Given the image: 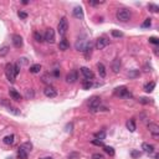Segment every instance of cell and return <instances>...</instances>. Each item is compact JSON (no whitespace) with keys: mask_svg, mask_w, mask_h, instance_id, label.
Here are the masks:
<instances>
[{"mask_svg":"<svg viewBox=\"0 0 159 159\" xmlns=\"http://www.w3.org/2000/svg\"><path fill=\"white\" fill-rule=\"evenodd\" d=\"M27 156H29V153L26 152V150H24L21 147H19V149H18V158L19 159H27Z\"/></svg>","mask_w":159,"mask_h":159,"instance_id":"22","label":"cell"},{"mask_svg":"<svg viewBox=\"0 0 159 159\" xmlns=\"http://www.w3.org/2000/svg\"><path fill=\"white\" fill-rule=\"evenodd\" d=\"M97 70H98V73H99V76H101L102 78L103 77H106V67H104V65L103 64H97Z\"/></svg>","mask_w":159,"mask_h":159,"instance_id":"21","label":"cell"},{"mask_svg":"<svg viewBox=\"0 0 159 159\" xmlns=\"http://www.w3.org/2000/svg\"><path fill=\"white\" fill-rule=\"evenodd\" d=\"M92 143L96 144V145H99V147H104V145H103V142H102V140H98V139H93V140H92Z\"/></svg>","mask_w":159,"mask_h":159,"instance_id":"42","label":"cell"},{"mask_svg":"<svg viewBox=\"0 0 159 159\" xmlns=\"http://www.w3.org/2000/svg\"><path fill=\"white\" fill-rule=\"evenodd\" d=\"M26 98L27 99H30V98H34V91L32 90H26Z\"/></svg>","mask_w":159,"mask_h":159,"instance_id":"34","label":"cell"},{"mask_svg":"<svg viewBox=\"0 0 159 159\" xmlns=\"http://www.w3.org/2000/svg\"><path fill=\"white\" fill-rule=\"evenodd\" d=\"M18 15H19V18H21V19H26L27 18V14H26V12H24V11H19Z\"/></svg>","mask_w":159,"mask_h":159,"instance_id":"43","label":"cell"},{"mask_svg":"<svg viewBox=\"0 0 159 159\" xmlns=\"http://www.w3.org/2000/svg\"><path fill=\"white\" fill-rule=\"evenodd\" d=\"M149 42H152V44H154V45H158V44H159V40H158V37L152 36V37H149Z\"/></svg>","mask_w":159,"mask_h":159,"instance_id":"37","label":"cell"},{"mask_svg":"<svg viewBox=\"0 0 159 159\" xmlns=\"http://www.w3.org/2000/svg\"><path fill=\"white\" fill-rule=\"evenodd\" d=\"M139 102L143 103V104H148L150 101H149V98H147V97H140L139 98Z\"/></svg>","mask_w":159,"mask_h":159,"instance_id":"41","label":"cell"},{"mask_svg":"<svg viewBox=\"0 0 159 159\" xmlns=\"http://www.w3.org/2000/svg\"><path fill=\"white\" fill-rule=\"evenodd\" d=\"M29 71H30L31 73H39L40 71H41V65H39V64H35V65H32Z\"/></svg>","mask_w":159,"mask_h":159,"instance_id":"24","label":"cell"},{"mask_svg":"<svg viewBox=\"0 0 159 159\" xmlns=\"http://www.w3.org/2000/svg\"><path fill=\"white\" fill-rule=\"evenodd\" d=\"M8 52H9V47L8 46H4V47L0 49V56H5Z\"/></svg>","mask_w":159,"mask_h":159,"instance_id":"33","label":"cell"},{"mask_svg":"<svg viewBox=\"0 0 159 159\" xmlns=\"http://www.w3.org/2000/svg\"><path fill=\"white\" fill-rule=\"evenodd\" d=\"M150 25H152V20H150V19H145V21L142 24V27H149Z\"/></svg>","mask_w":159,"mask_h":159,"instance_id":"35","label":"cell"},{"mask_svg":"<svg viewBox=\"0 0 159 159\" xmlns=\"http://www.w3.org/2000/svg\"><path fill=\"white\" fill-rule=\"evenodd\" d=\"M103 148H104V152H106L107 154H110L111 157H113V156H114V149L112 148V147H108V145H104Z\"/></svg>","mask_w":159,"mask_h":159,"instance_id":"28","label":"cell"},{"mask_svg":"<svg viewBox=\"0 0 159 159\" xmlns=\"http://www.w3.org/2000/svg\"><path fill=\"white\" fill-rule=\"evenodd\" d=\"M34 39L37 41V42H41V41H44V36L40 34V32H37V31H35L34 32Z\"/></svg>","mask_w":159,"mask_h":159,"instance_id":"30","label":"cell"},{"mask_svg":"<svg viewBox=\"0 0 159 159\" xmlns=\"http://www.w3.org/2000/svg\"><path fill=\"white\" fill-rule=\"evenodd\" d=\"M95 137H96V139H98V140H103L104 138H106V132H104V131H101V132L96 133Z\"/></svg>","mask_w":159,"mask_h":159,"instance_id":"27","label":"cell"},{"mask_svg":"<svg viewBox=\"0 0 159 159\" xmlns=\"http://www.w3.org/2000/svg\"><path fill=\"white\" fill-rule=\"evenodd\" d=\"M3 142L5 144L8 145H11V144H14V142H15V136L14 134H10V136H6V137H4V139Z\"/></svg>","mask_w":159,"mask_h":159,"instance_id":"19","label":"cell"},{"mask_svg":"<svg viewBox=\"0 0 159 159\" xmlns=\"http://www.w3.org/2000/svg\"><path fill=\"white\" fill-rule=\"evenodd\" d=\"M88 106H90V111L91 112H96V111H98V108L99 106H101V98L99 97H92L90 99V102H88Z\"/></svg>","mask_w":159,"mask_h":159,"instance_id":"5","label":"cell"},{"mask_svg":"<svg viewBox=\"0 0 159 159\" xmlns=\"http://www.w3.org/2000/svg\"><path fill=\"white\" fill-rule=\"evenodd\" d=\"M154 88H156V82H149V83H145L144 85V91L149 93V92H152Z\"/></svg>","mask_w":159,"mask_h":159,"instance_id":"23","label":"cell"},{"mask_svg":"<svg viewBox=\"0 0 159 159\" xmlns=\"http://www.w3.org/2000/svg\"><path fill=\"white\" fill-rule=\"evenodd\" d=\"M131 156H132L133 158H139V157H140V152H139V150H132V152H131Z\"/></svg>","mask_w":159,"mask_h":159,"instance_id":"38","label":"cell"},{"mask_svg":"<svg viewBox=\"0 0 159 159\" xmlns=\"http://www.w3.org/2000/svg\"><path fill=\"white\" fill-rule=\"evenodd\" d=\"M142 149H143L145 153H148V154H153L154 153V145L149 144V143H143V144H142Z\"/></svg>","mask_w":159,"mask_h":159,"instance_id":"15","label":"cell"},{"mask_svg":"<svg viewBox=\"0 0 159 159\" xmlns=\"http://www.w3.org/2000/svg\"><path fill=\"white\" fill-rule=\"evenodd\" d=\"M9 93H10V97L12 98V99H15V101H21V95L19 93L18 91H15V90H10L9 91Z\"/></svg>","mask_w":159,"mask_h":159,"instance_id":"18","label":"cell"},{"mask_svg":"<svg viewBox=\"0 0 159 159\" xmlns=\"http://www.w3.org/2000/svg\"><path fill=\"white\" fill-rule=\"evenodd\" d=\"M108 45H110V40L107 37H98L97 41H96V49L97 50H103Z\"/></svg>","mask_w":159,"mask_h":159,"instance_id":"7","label":"cell"},{"mask_svg":"<svg viewBox=\"0 0 159 159\" xmlns=\"http://www.w3.org/2000/svg\"><path fill=\"white\" fill-rule=\"evenodd\" d=\"M73 16L76 19H83V10L81 6H76L73 9Z\"/></svg>","mask_w":159,"mask_h":159,"instance_id":"16","label":"cell"},{"mask_svg":"<svg viewBox=\"0 0 159 159\" xmlns=\"http://www.w3.org/2000/svg\"><path fill=\"white\" fill-rule=\"evenodd\" d=\"M116 18L121 23H127V21L131 20L132 14H131V11L127 10V9H119L118 11H117V14H116Z\"/></svg>","mask_w":159,"mask_h":159,"instance_id":"1","label":"cell"},{"mask_svg":"<svg viewBox=\"0 0 159 159\" xmlns=\"http://www.w3.org/2000/svg\"><path fill=\"white\" fill-rule=\"evenodd\" d=\"M5 75H6V78L9 80L10 82H12V83L15 82L16 76H15V72H14V65H12V64H6V66H5Z\"/></svg>","mask_w":159,"mask_h":159,"instance_id":"4","label":"cell"},{"mask_svg":"<svg viewBox=\"0 0 159 159\" xmlns=\"http://www.w3.org/2000/svg\"><path fill=\"white\" fill-rule=\"evenodd\" d=\"M24 150H26V152L29 153V152H31V149H32V144L30 143V142H26V143H24V144H21L20 145Z\"/></svg>","mask_w":159,"mask_h":159,"instance_id":"26","label":"cell"},{"mask_svg":"<svg viewBox=\"0 0 159 159\" xmlns=\"http://www.w3.org/2000/svg\"><path fill=\"white\" fill-rule=\"evenodd\" d=\"M69 30V21L66 18H62L60 20V23H58V26H57V31L58 34H60L61 36H65L66 32H67Z\"/></svg>","mask_w":159,"mask_h":159,"instance_id":"3","label":"cell"},{"mask_svg":"<svg viewBox=\"0 0 159 159\" xmlns=\"http://www.w3.org/2000/svg\"><path fill=\"white\" fill-rule=\"evenodd\" d=\"M78 80V73L77 71H71L70 73H67V76H66V82L67 83H75Z\"/></svg>","mask_w":159,"mask_h":159,"instance_id":"10","label":"cell"},{"mask_svg":"<svg viewBox=\"0 0 159 159\" xmlns=\"http://www.w3.org/2000/svg\"><path fill=\"white\" fill-rule=\"evenodd\" d=\"M112 36H113V37H122L123 34H122L121 31H116V30H113V31H112Z\"/></svg>","mask_w":159,"mask_h":159,"instance_id":"40","label":"cell"},{"mask_svg":"<svg viewBox=\"0 0 159 159\" xmlns=\"http://www.w3.org/2000/svg\"><path fill=\"white\" fill-rule=\"evenodd\" d=\"M92 159H104V157L101 153H95V154H92Z\"/></svg>","mask_w":159,"mask_h":159,"instance_id":"36","label":"cell"},{"mask_svg":"<svg viewBox=\"0 0 159 159\" xmlns=\"http://www.w3.org/2000/svg\"><path fill=\"white\" fill-rule=\"evenodd\" d=\"M88 42H90V41H87V40H85V39H78L77 42H76V45H75V47H76V50H78V51H82V52H83Z\"/></svg>","mask_w":159,"mask_h":159,"instance_id":"12","label":"cell"},{"mask_svg":"<svg viewBox=\"0 0 159 159\" xmlns=\"http://www.w3.org/2000/svg\"><path fill=\"white\" fill-rule=\"evenodd\" d=\"M53 76H55V77H58V76H60V72H58L57 70H55V71H53Z\"/></svg>","mask_w":159,"mask_h":159,"instance_id":"45","label":"cell"},{"mask_svg":"<svg viewBox=\"0 0 159 159\" xmlns=\"http://www.w3.org/2000/svg\"><path fill=\"white\" fill-rule=\"evenodd\" d=\"M114 95L118 96V97H123V98H132V93L127 90L125 86H121V87H117L114 90Z\"/></svg>","mask_w":159,"mask_h":159,"instance_id":"2","label":"cell"},{"mask_svg":"<svg viewBox=\"0 0 159 159\" xmlns=\"http://www.w3.org/2000/svg\"><path fill=\"white\" fill-rule=\"evenodd\" d=\"M69 47H70V44L66 39H62L60 41V44H58V49H60L61 51H66V50H69Z\"/></svg>","mask_w":159,"mask_h":159,"instance_id":"17","label":"cell"},{"mask_svg":"<svg viewBox=\"0 0 159 159\" xmlns=\"http://www.w3.org/2000/svg\"><path fill=\"white\" fill-rule=\"evenodd\" d=\"M14 72H15V76H18V75L20 73V64L14 65Z\"/></svg>","mask_w":159,"mask_h":159,"instance_id":"39","label":"cell"},{"mask_svg":"<svg viewBox=\"0 0 159 159\" xmlns=\"http://www.w3.org/2000/svg\"><path fill=\"white\" fill-rule=\"evenodd\" d=\"M44 93L46 97H49V98H53V97H56L57 96V91L53 88L52 86H47L46 88L44 90Z\"/></svg>","mask_w":159,"mask_h":159,"instance_id":"11","label":"cell"},{"mask_svg":"<svg viewBox=\"0 0 159 159\" xmlns=\"http://www.w3.org/2000/svg\"><path fill=\"white\" fill-rule=\"evenodd\" d=\"M8 111H9V112H11V113H12V114H16V116H19V114H20V111L18 110V108L12 107V106H11V104H10V106H9V107H8Z\"/></svg>","mask_w":159,"mask_h":159,"instance_id":"31","label":"cell"},{"mask_svg":"<svg viewBox=\"0 0 159 159\" xmlns=\"http://www.w3.org/2000/svg\"><path fill=\"white\" fill-rule=\"evenodd\" d=\"M44 40L46 42L49 44H53L55 42V31H53V29H47V30L45 31V35H44Z\"/></svg>","mask_w":159,"mask_h":159,"instance_id":"6","label":"cell"},{"mask_svg":"<svg viewBox=\"0 0 159 159\" xmlns=\"http://www.w3.org/2000/svg\"><path fill=\"white\" fill-rule=\"evenodd\" d=\"M11 41H12V45H14L16 49H20L23 46V37L20 35H16V34L12 35Z\"/></svg>","mask_w":159,"mask_h":159,"instance_id":"13","label":"cell"},{"mask_svg":"<svg viewBox=\"0 0 159 159\" xmlns=\"http://www.w3.org/2000/svg\"><path fill=\"white\" fill-rule=\"evenodd\" d=\"M148 9H149V11H152V12H158L159 11V6L156 5V4H148Z\"/></svg>","mask_w":159,"mask_h":159,"instance_id":"29","label":"cell"},{"mask_svg":"<svg viewBox=\"0 0 159 159\" xmlns=\"http://www.w3.org/2000/svg\"><path fill=\"white\" fill-rule=\"evenodd\" d=\"M148 129H149V132L152 133V136L157 139L158 136H159V125L157 123H149L148 124Z\"/></svg>","mask_w":159,"mask_h":159,"instance_id":"9","label":"cell"},{"mask_svg":"<svg viewBox=\"0 0 159 159\" xmlns=\"http://www.w3.org/2000/svg\"><path fill=\"white\" fill-rule=\"evenodd\" d=\"M103 1H90V5H98V4H102Z\"/></svg>","mask_w":159,"mask_h":159,"instance_id":"44","label":"cell"},{"mask_svg":"<svg viewBox=\"0 0 159 159\" xmlns=\"http://www.w3.org/2000/svg\"><path fill=\"white\" fill-rule=\"evenodd\" d=\"M119 70H121V60L119 58H114L113 62H112V71L117 73L119 72Z\"/></svg>","mask_w":159,"mask_h":159,"instance_id":"14","label":"cell"},{"mask_svg":"<svg viewBox=\"0 0 159 159\" xmlns=\"http://www.w3.org/2000/svg\"><path fill=\"white\" fill-rule=\"evenodd\" d=\"M139 70H132V71H129L128 72V77L129 78H137V77H139Z\"/></svg>","mask_w":159,"mask_h":159,"instance_id":"25","label":"cell"},{"mask_svg":"<svg viewBox=\"0 0 159 159\" xmlns=\"http://www.w3.org/2000/svg\"><path fill=\"white\" fill-rule=\"evenodd\" d=\"M82 87H83V90H90L92 87V81H87V80H85L83 83H82Z\"/></svg>","mask_w":159,"mask_h":159,"instance_id":"32","label":"cell"},{"mask_svg":"<svg viewBox=\"0 0 159 159\" xmlns=\"http://www.w3.org/2000/svg\"><path fill=\"white\" fill-rule=\"evenodd\" d=\"M125 125H127V128L129 129V132H136V122H134V119H129L127 121V123H125Z\"/></svg>","mask_w":159,"mask_h":159,"instance_id":"20","label":"cell"},{"mask_svg":"<svg viewBox=\"0 0 159 159\" xmlns=\"http://www.w3.org/2000/svg\"><path fill=\"white\" fill-rule=\"evenodd\" d=\"M81 73L83 75V77H85L87 81H92V80L95 78L93 72H92L90 69H87V67H81Z\"/></svg>","mask_w":159,"mask_h":159,"instance_id":"8","label":"cell"},{"mask_svg":"<svg viewBox=\"0 0 159 159\" xmlns=\"http://www.w3.org/2000/svg\"><path fill=\"white\" fill-rule=\"evenodd\" d=\"M40 159H52V158H50V157H46V158H40Z\"/></svg>","mask_w":159,"mask_h":159,"instance_id":"46","label":"cell"}]
</instances>
